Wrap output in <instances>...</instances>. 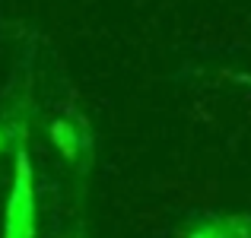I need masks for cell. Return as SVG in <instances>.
Wrapping results in <instances>:
<instances>
[{"label":"cell","instance_id":"cell-1","mask_svg":"<svg viewBox=\"0 0 251 238\" xmlns=\"http://www.w3.org/2000/svg\"><path fill=\"white\" fill-rule=\"evenodd\" d=\"M3 238H35V175H32L29 149H16L13 188L3 216Z\"/></svg>","mask_w":251,"mask_h":238},{"label":"cell","instance_id":"cell-2","mask_svg":"<svg viewBox=\"0 0 251 238\" xmlns=\"http://www.w3.org/2000/svg\"><path fill=\"white\" fill-rule=\"evenodd\" d=\"M3 146H6V130L0 127V149H3Z\"/></svg>","mask_w":251,"mask_h":238}]
</instances>
